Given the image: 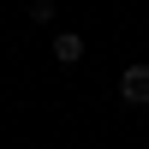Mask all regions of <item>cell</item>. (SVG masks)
Wrapping results in <instances>:
<instances>
[{
	"mask_svg": "<svg viewBox=\"0 0 149 149\" xmlns=\"http://www.w3.org/2000/svg\"><path fill=\"white\" fill-rule=\"evenodd\" d=\"M119 102L149 107V66H125V72H119Z\"/></svg>",
	"mask_w": 149,
	"mask_h": 149,
	"instance_id": "6da1fadb",
	"label": "cell"
},
{
	"mask_svg": "<svg viewBox=\"0 0 149 149\" xmlns=\"http://www.w3.org/2000/svg\"><path fill=\"white\" fill-rule=\"evenodd\" d=\"M54 60H60V66H78V60H84V36L78 30H54Z\"/></svg>",
	"mask_w": 149,
	"mask_h": 149,
	"instance_id": "7a4b0ae2",
	"label": "cell"
},
{
	"mask_svg": "<svg viewBox=\"0 0 149 149\" xmlns=\"http://www.w3.org/2000/svg\"><path fill=\"white\" fill-rule=\"evenodd\" d=\"M30 18L36 24H54V0H30Z\"/></svg>",
	"mask_w": 149,
	"mask_h": 149,
	"instance_id": "3957f363",
	"label": "cell"
}]
</instances>
